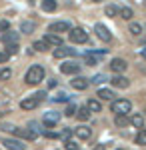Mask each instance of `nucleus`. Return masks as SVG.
<instances>
[{"instance_id": "1", "label": "nucleus", "mask_w": 146, "mask_h": 150, "mask_svg": "<svg viewBox=\"0 0 146 150\" xmlns=\"http://www.w3.org/2000/svg\"><path fill=\"white\" fill-rule=\"evenodd\" d=\"M2 130H8L14 134V138H20V140H34L38 136L36 130H30V128H18V126H10V124H2Z\"/></svg>"}, {"instance_id": "2", "label": "nucleus", "mask_w": 146, "mask_h": 150, "mask_svg": "<svg viewBox=\"0 0 146 150\" xmlns=\"http://www.w3.org/2000/svg\"><path fill=\"white\" fill-rule=\"evenodd\" d=\"M24 80H26V84H40L44 80V68L38 66V64L30 66L28 72H26V76H24Z\"/></svg>"}, {"instance_id": "3", "label": "nucleus", "mask_w": 146, "mask_h": 150, "mask_svg": "<svg viewBox=\"0 0 146 150\" xmlns=\"http://www.w3.org/2000/svg\"><path fill=\"white\" fill-rule=\"evenodd\" d=\"M110 110H112L114 114H126L128 116L130 112H132V102L126 100V98H114Z\"/></svg>"}, {"instance_id": "4", "label": "nucleus", "mask_w": 146, "mask_h": 150, "mask_svg": "<svg viewBox=\"0 0 146 150\" xmlns=\"http://www.w3.org/2000/svg\"><path fill=\"white\" fill-rule=\"evenodd\" d=\"M68 36H70V40L74 42V44H86L88 42V32L84 30V28H72L70 32H68Z\"/></svg>"}, {"instance_id": "5", "label": "nucleus", "mask_w": 146, "mask_h": 150, "mask_svg": "<svg viewBox=\"0 0 146 150\" xmlns=\"http://www.w3.org/2000/svg\"><path fill=\"white\" fill-rule=\"evenodd\" d=\"M70 30H72V26L68 20H58L48 26V32H52V34H62V32H70Z\"/></svg>"}, {"instance_id": "6", "label": "nucleus", "mask_w": 146, "mask_h": 150, "mask_svg": "<svg viewBox=\"0 0 146 150\" xmlns=\"http://www.w3.org/2000/svg\"><path fill=\"white\" fill-rule=\"evenodd\" d=\"M94 32H96V36L100 38L102 42H110V40H112V34H110V30H108L104 24H100V22L94 24Z\"/></svg>"}, {"instance_id": "7", "label": "nucleus", "mask_w": 146, "mask_h": 150, "mask_svg": "<svg viewBox=\"0 0 146 150\" xmlns=\"http://www.w3.org/2000/svg\"><path fill=\"white\" fill-rule=\"evenodd\" d=\"M2 146L8 150H24L26 148L24 140H20V138H4L2 140Z\"/></svg>"}, {"instance_id": "8", "label": "nucleus", "mask_w": 146, "mask_h": 150, "mask_svg": "<svg viewBox=\"0 0 146 150\" xmlns=\"http://www.w3.org/2000/svg\"><path fill=\"white\" fill-rule=\"evenodd\" d=\"M58 120H60V112H54V110H48V112L42 116V122H44V126H48V128H54L58 124Z\"/></svg>"}, {"instance_id": "9", "label": "nucleus", "mask_w": 146, "mask_h": 150, "mask_svg": "<svg viewBox=\"0 0 146 150\" xmlns=\"http://www.w3.org/2000/svg\"><path fill=\"white\" fill-rule=\"evenodd\" d=\"M126 68H128V62H126L124 58H112V62H110V70H112L114 74H122Z\"/></svg>"}, {"instance_id": "10", "label": "nucleus", "mask_w": 146, "mask_h": 150, "mask_svg": "<svg viewBox=\"0 0 146 150\" xmlns=\"http://www.w3.org/2000/svg\"><path fill=\"white\" fill-rule=\"evenodd\" d=\"M52 54H54V58H68V56H76V50H74V48H68V46H64V44H62V46H56V48H54V52H52Z\"/></svg>"}, {"instance_id": "11", "label": "nucleus", "mask_w": 146, "mask_h": 150, "mask_svg": "<svg viewBox=\"0 0 146 150\" xmlns=\"http://www.w3.org/2000/svg\"><path fill=\"white\" fill-rule=\"evenodd\" d=\"M60 72L62 74H70V76H76L80 72V64H76V62H64V64H60Z\"/></svg>"}, {"instance_id": "12", "label": "nucleus", "mask_w": 146, "mask_h": 150, "mask_svg": "<svg viewBox=\"0 0 146 150\" xmlns=\"http://www.w3.org/2000/svg\"><path fill=\"white\" fill-rule=\"evenodd\" d=\"M112 86L114 88H128V86H130V80H128V78H126V76H122V74H116V76H112Z\"/></svg>"}, {"instance_id": "13", "label": "nucleus", "mask_w": 146, "mask_h": 150, "mask_svg": "<svg viewBox=\"0 0 146 150\" xmlns=\"http://www.w3.org/2000/svg\"><path fill=\"white\" fill-rule=\"evenodd\" d=\"M18 38H20V32L6 30V32L2 34V42H4V46H6V44H18Z\"/></svg>"}, {"instance_id": "14", "label": "nucleus", "mask_w": 146, "mask_h": 150, "mask_svg": "<svg viewBox=\"0 0 146 150\" xmlns=\"http://www.w3.org/2000/svg\"><path fill=\"white\" fill-rule=\"evenodd\" d=\"M74 134H76V138H80V140H88L90 136H92V128L84 126V124H80V126L74 130Z\"/></svg>"}, {"instance_id": "15", "label": "nucleus", "mask_w": 146, "mask_h": 150, "mask_svg": "<svg viewBox=\"0 0 146 150\" xmlns=\"http://www.w3.org/2000/svg\"><path fill=\"white\" fill-rule=\"evenodd\" d=\"M44 42L48 44V46H54V48L64 44V42H62V38H60L58 34H52V32H48V34L44 36Z\"/></svg>"}, {"instance_id": "16", "label": "nucleus", "mask_w": 146, "mask_h": 150, "mask_svg": "<svg viewBox=\"0 0 146 150\" xmlns=\"http://www.w3.org/2000/svg\"><path fill=\"white\" fill-rule=\"evenodd\" d=\"M70 84L74 90H86L88 88V80L84 76H74V80H70Z\"/></svg>"}, {"instance_id": "17", "label": "nucleus", "mask_w": 146, "mask_h": 150, "mask_svg": "<svg viewBox=\"0 0 146 150\" xmlns=\"http://www.w3.org/2000/svg\"><path fill=\"white\" fill-rule=\"evenodd\" d=\"M128 122H130V124H132L134 128H142V126H144V116L136 112V114L128 116Z\"/></svg>"}, {"instance_id": "18", "label": "nucleus", "mask_w": 146, "mask_h": 150, "mask_svg": "<svg viewBox=\"0 0 146 150\" xmlns=\"http://www.w3.org/2000/svg\"><path fill=\"white\" fill-rule=\"evenodd\" d=\"M96 96H98L100 100H114V96H116V94H114L110 88H98Z\"/></svg>"}, {"instance_id": "19", "label": "nucleus", "mask_w": 146, "mask_h": 150, "mask_svg": "<svg viewBox=\"0 0 146 150\" xmlns=\"http://www.w3.org/2000/svg\"><path fill=\"white\" fill-rule=\"evenodd\" d=\"M38 104L40 102H38L36 98H24L22 102H20V108H22V110H34Z\"/></svg>"}, {"instance_id": "20", "label": "nucleus", "mask_w": 146, "mask_h": 150, "mask_svg": "<svg viewBox=\"0 0 146 150\" xmlns=\"http://www.w3.org/2000/svg\"><path fill=\"white\" fill-rule=\"evenodd\" d=\"M86 108H88L92 114H94V112H102V104H100V100H96V98H90L88 102H86Z\"/></svg>"}, {"instance_id": "21", "label": "nucleus", "mask_w": 146, "mask_h": 150, "mask_svg": "<svg viewBox=\"0 0 146 150\" xmlns=\"http://www.w3.org/2000/svg\"><path fill=\"white\" fill-rule=\"evenodd\" d=\"M76 116H78V120H80V122H86V120H90L92 112H90L86 106H82V108H78V110H76Z\"/></svg>"}, {"instance_id": "22", "label": "nucleus", "mask_w": 146, "mask_h": 150, "mask_svg": "<svg viewBox=\"0 0 146 150\" xmlns=\"http://www.w3.org/2000/svg\"><path fill=\"white\" fill-rule=\"evenodd\" d=\"M114 124H116V126H128V124H130V122H128V116L126 114H116L114 116Z\"/></svg>"}, {"instance_id": "23", "label": "nucleus", "mask_w": 146, "mask_h": 150, "mask_svg": "<svg viewBox=\"0 0 146 150\" xmlns=\"http://www.w3.org/2000/svg\"><path fill=\"white\" fill-rule=\"evenodd\" d=\"M56 0H42V10L44 12H54L56 10Z\"/></svg>"}, {"instance_id": "24", "label": "nucleus", "mask_w": 146, "mask_h": 150, "mask_svg": "<svg viewBox=\"0 0 146 150\" xmlns=\"http://www.w3.org/2000/svg\"><path fill=\"white\" fill-rule=\"evenodd\" d=\"M118 12H120V6H116V4H108V6L104 8V14L110 16V18H112V16H118Z\"/></svg>"}, {"instance_id": "25", "label": "nucleus", "mask_w": 146, "mask_h": 150, "mask_svg": "<svg viewBox=\"0 0 146 150\" xmlns=\"http://www.w3.org/2000/svg\"><path fill=\"white\" fill-rule=\"evenodd\" d=\"M142 30H144L142 24H138V22H132V24H130V28H128V32H130L132 36H140V34H142Z\"/></svg>"}, {"instance_id": "26", "label": "nucleus", "mask_w": 146, "mask_h": 150, "mask_svg": "<svg viewBox=\"0 0 146 150\" xmlns=\"http://www.w3.org/2000/svg\"><path fill=\"white\" fill-rule=\"evenodd\" d=\"M98 58L100 56H96V54H86V56H84V64H86V66H96V64H98Z\"/></svg>"}, {"instance_id": "27", "label": "nucleus", "mask_w": 146, "mask_h": 150, "mask_svg": "<svg viewBox=\"0 0 146 150\" xmlns=\"http://www.w3.org/2000/svg\"><path fill=\"white\" fill-rule=\"evenodd\" d=\"M134 140H136V144H140V146H144V144H146V128L144 126L138 130V134H136Z\"/></svg>"}, {"instance_id": "28", "label": "nucleus", "mask_w": 146, "mask_h": 150, "mask_svg": "<svg viewBox=\"0 0 146 150\" xmlns=\"http://www.w3.org/2000/svg\"><path fill=\"white\" fill-rule=\"evenodd\" d=\"M120 16H122L124 20H132V16H134V10L132 8H128V6H124V8H120V12H118Z\"/></svg>"}, {"instance_id": "29", "label": "nucleus", "mask_w": 146, "mask_h": 150, "mask_svg": "<svg viewBox=\"0 0 146 150\" xmlns=\"http://www.w3.org/2000/svg\"><path fill=\"white\" fill-rule=\"evenodd\" d=\"M20 32H22V34H32L34 32V22H22L20 24Z\"/></svg>"}, {"instance_id": "30", "label": "nucleus", "mask_w": 146, "mask_h": 150, "mask_svg": "<svg viewBox=\"0 0 146 150\" xmlns=\"http://www.w3.org/2000/svg\"><path fill=\"white\" fill-rule=\"evenodd\" d=\"M32 48H36L38 52H46V50H48V44H46L44 40H38V42H34V44H32Z\"/></svg>"}, {"instance_id": "31", "label": "nucleus", "mask_w": 146, "mask_h": 150, "mask_svg": "<svg viewBox=\"0 0 146 150\" xmlns=\"http://www.w3.org/2000/svg\"><path fill=\"white\" fill-rule=\"evenodd\" d=\"M64 148H66V150H80V146H78V142H76V140H70V138H68L66 142H64Z\"/></svg>"}, {"instance_id": "32", "label": "nucleus", "mask_w": 146, "mask_h": 150, "mask_svg": "<svg viewBox=\"0 0 146 150\" xmlns=\"http://www.w3.org/2000/svg\"><path fill=\"white\" fill-rule=\"evenodd\" d=\"M8 56H14L16 52H18V44H6V50H4Z\"/></svg>"}, {"instance_id": "33", "label": "nucleus", "mask_w": 146, "mask_h": 150, "mask_svg": "<svg viewBox=\"0 0 146 150\" xmlns=\"http://www.w3.org/2000/svg\"><path fill=\"white\" fill-rule=\"evenodd\" d=\"M76 110H78V106H76V104H68L64 114H66V116H76Z\"/></svg>"}, {"instance_id": "34", "label": "nucleus", "mask_w": 146, "mask_h": 150, "mask_svg": "<svg viewBox=\"0 0 146 150\" xmlns=\"http://www.w3.org/2000/svg\"><path fill=\"white\" fill-rule=\"evenodd\" d=\"M10 76H12V70L10 68H2V70H0V80H8Z\"/></svg>"}, {"instance_id": "35", "label": "nucleus", "mask_w": 146, "mask_h": 150, "mask_svg": "<svg viewBox=\"0 0 146 150\" xmlns=\"http://www.w3.org/2000/svg\"><path fill=\"white\" fill-rule=\"evenodd\" d=\"M66 100H68V94L66 92H60V94L54 96V102H66Z\"/></svg>"}, {"instance_id": "36", "label": "nucleus", "mask_w": 146, "mask_h": 150, "mask_svg": "<svg viewBox=\"0 0 146 150\" xmlns=\"http://www.w3.org/2000/svg\"><path fill=\"white\" fill-rule=\"evenodd\" d=\"M104 80H106V76H104V74H96V76L92 78V82H94V84H102Z\"/></svg>"}, {"instance_id": "37", "label": "nucleus", "mask_w": 146, "mask_h": 150, "mask_svg": "<svg viewBox=\"0 0 146 150\" xmlns=\"http://www.w3.org/2000/svg\"><path fill=\"white\" fill-rule=\"evenodd\" d=\"M70 134H72V132L66 128V130H62V132H60V138H62V140H68V138H70Z\"/></svg>"}, {"instance_id": "38", "label": "nucleus", "mask_w": 146, "mask_h": 150, "mask_svg": "<svg viewBox=\"0 0 146 150\" xmlns=\"http://www.w3.org/2000/svg\"><path fill=\"white\" fill-rule=\"evenodd\" d=\"M8 28H10V24L6 22V20H2V22H0V32H6Z\"/></svg>"}, {"instance_id": "39", "label": "nucleus", "mask_w": 146, "mask_h": 150, "mask_svg": "<svg viewBox=\"0 0 146 150\" xmlns=\"http://www.w3.org/2000/svg\"><path fill=\"white\" fill-rule=\"evenodd\" d=\"M8 54H6V52H0V64H4V62H8Z\"/></svg>"}, {"instance_id": "40", "label": "nucleus", "mask_w": 146, "mask_h": 150, "mask_svg": "<svg viewBox=\"0 0 146 150\" xmlns=\"http://www.w3.org/2000/svg\"><path fill=\"white\" fill-rule=\"evenodd\" d=\"M34 98L40 102V100H44V98H46V92H36V94H34Z\"/></svg>"}, {"instance_id": "41", "label": "nucleus", "mask_w": 146, "mask_h": 150, "mask_svg": "<svg viewBox=\"0 0 146 150\" xmlns=\"http://www.w3.org/2000/svg\"><path fill=\"white\" fill-rule=\"evenodd\" d=\"M94 150H106V146H104V144H96V146H94Z\"/></svg>"}, {"instance_id": "42", "label": "nucleus", "mask_w": 146, "mask_h": 150, "mask_svg": "<svg viewBox=\"0 0 146 150\" xmlns=\"http://www.w3.org/2000/svg\"><path fill=\"white\" fill-rule=\"evenodd\" d=\"M56 84H58L56 80H50V82H48V88H54V86H56Z\"/></svg>"}, {"instance_id": "43", "label": "nucleus", "mask_w": 146, "mask_h": 150, "mask_svg": "<svg viewBox=\"0 0 146 150\" xmlns=\"http://www.w3.org/2000/svg\"><path fill=\"white\" fill-rule=\"evenodd\" d=\"M140 56H142V58L146 60V48H142V50H140Z\"/></svg>"}, {"instance_id": "44", "label": "nucleus", "mask_w": 146, "mask_h": 150, "mask_svg": "<svg viewBox=\"0 0 146 150\" xmlns=\"http://www.w3.org/2000/svg\"><path fill=\"white\" fill-rule=\"evenodd\" d=\"M94 2H100V0H94Z\"/></svg>"}, {"instance_id": "45", "label": "nucleus", "mask_w": 146, "mask_h": 150, "mask_svg": "<svg viewBox=\"0 0 146 150\" xmlns=\"http://www.w3.org/2000/svg\"><path fill=\"white\" fill-rule=\"evenodd\" d=\"M118 150H122V148H118Z\"/></svg>"}]
</instances>
